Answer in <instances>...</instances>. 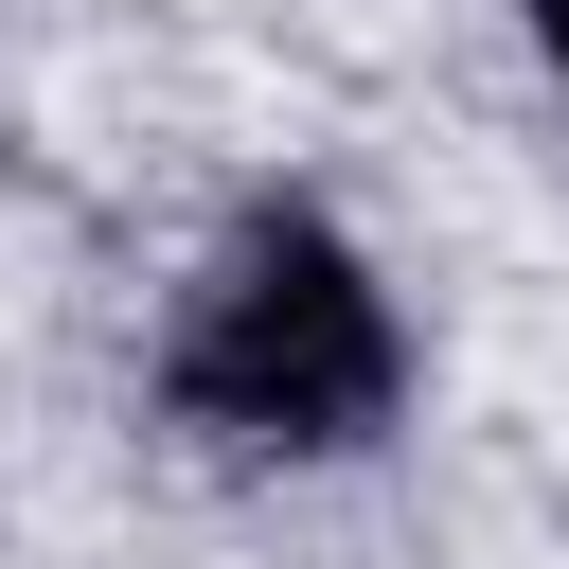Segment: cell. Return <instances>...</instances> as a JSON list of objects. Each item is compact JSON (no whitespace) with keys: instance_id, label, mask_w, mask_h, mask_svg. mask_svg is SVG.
<instances>
[{"instance_id":"obj_1","label":"cell","mask_w":569,"mask_h":569,"mask_svg":"<svg viewBox=\"0 0 569 569\" xmlns=\"http://www.w3.org/2000/svg\"><path fill=\"white\" fill-rule=\"evenodd\" d=\"M391 373H409L391 302L320 213L231 231V267L196 284V338H178V409L231 445H356V427H391Z\"/></svg>"},{"instance_id":"obj_2","label":"cell","mask_w":569,"mask_h":569,"mask_svg":"<svg viewBox=\"0 0 569 569\" xmlns=\"http://www.w3.org/2000/svg\"><path fill=\"white\" fill-rule=\"evenodd\" d=\"M533 53H551V89H569V0H533Z\"/></svg>"}]
</instances>
